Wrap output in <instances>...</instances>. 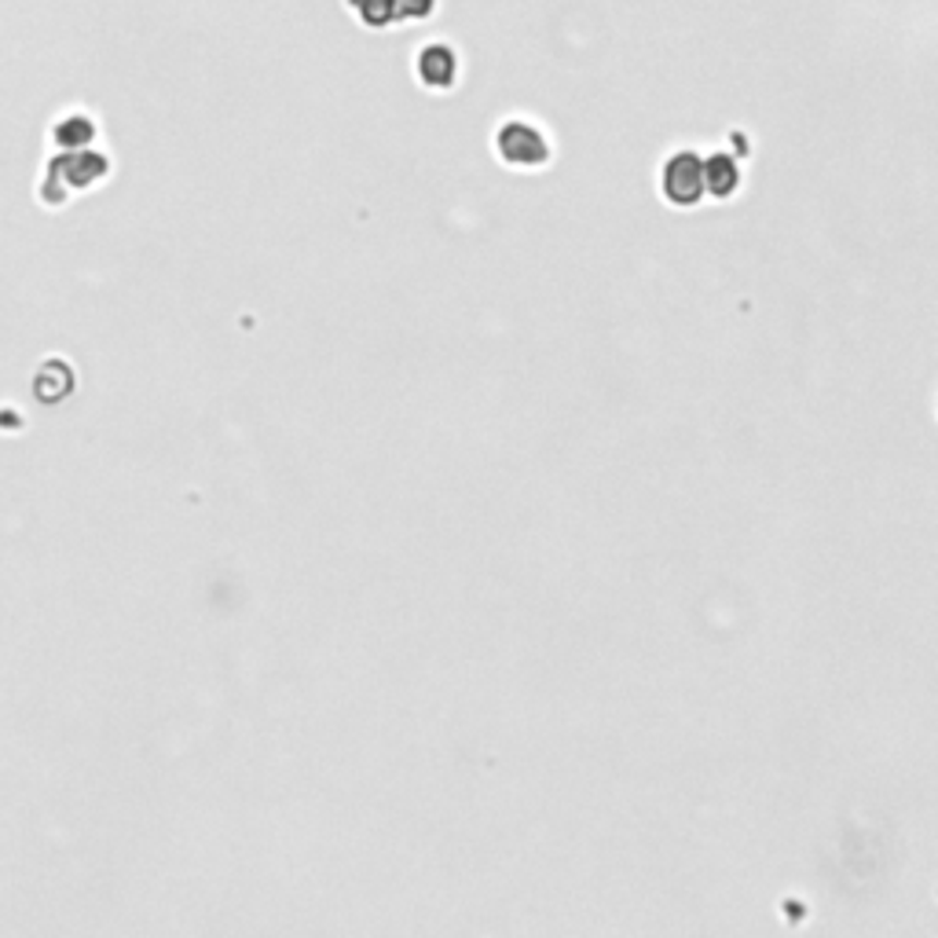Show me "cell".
<instances>
[{
  "label": "cell",
  "mask_w": 938,
  "mask_h": 938,
  "mask_svg": "<svg viewBox=\"0 0 938 938\" xmlns=\"http://www.w3.org/2000/svg\"><path fill=\"white\" fill-rule=\"evenodd\" d=\"M733 187H738V166H733V158L711 155L704 161V191L722 198V195H730Z\"/></svg>",
  "instance_id": "3"
},
{
  "label": "cell",
  "mask_w": 938,
  "mask_h": 938,
  "mask_svg": "<svg viewBox=\"0 0 938 938\" xmlns=\"http://www.w3.org/2000/svg\"><path fill=\"white\" fill-rule=\"evenodd\" d=\"M397 8H403L407 15H426L433 8V0H397Z\"/></svg>",
  "instance_id": "5"
},
{
  "label": "cell",
  "mask_w": 938,
  "mask_h": 938,
  "mask_svg": "<svg viewBox=\"0 0 938 938\" xmlns=\"http://www.w3.org/2000/svg\"><path fill=\"white\" fill-rule=\"evenodd\" d=\"M418 70H422V77H426L429 85H448V81L455 77V56H451L443 45H433V48L422 52Z\"/></svg>",
  "instance_id": "4"
},
{
  "label": "cell",
  "mask_w": 938,
  "mask_h": 938,
  "mask_svg": "<svg viewBox=\"0 0 938 938\" xmlns=\"http://www.w3.org/2000/svg\"><path fill=\"white\" fill-rule=\"evenodd\" d=\"M499 155L513 166H539V161H547V139L524 121H510L499 133Z\"/></svg>",
  "instance_id": "2"
},
{
  "label": "cell",
  "mask_w": 938,
  "mask_h": 938,
  "mask_svg": "<svg viewBox=\"0 0 938 938\" xmlns=\"http://www.w3.org/2000/svg\"><path fill=\"white\" fill-rule=\"evenodd\" d=\"M663 195H668L674 206H693L704 195V161L690 150L674 155L663 169Z\"/></svg>",
  "instance_id": "1"
}]
</instances>
